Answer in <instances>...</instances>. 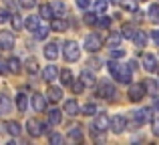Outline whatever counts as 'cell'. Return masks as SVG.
<instances>
[{"label":"cell","instance_id":"cell-46","mask_svg":"<svg viewBox=\"0 0 159 145\" xmlns=\"http://www.w3.org/2000/svg\"><path fill=\"white\" fill-rule=\"evenodd\" d=\"M8 16H10V14H8V12L4 10V8H0V24L8 22Z\"/></svg>","mask_w":159,"mask_h":145},{"label":"cell","instance_id":"cell-25","mask_svg":"<svg viewBox=\"0 0 159 145\" xmlns=\"http://www.w3.org/2000/svg\"><path fill=\"white\" fill-rule=\"evenodd\" d=\"M26 71L30 73V75H34V73H39V61L34 59V57H30V59L26 61Z\"/></svg>","mask_w":159,"mask_h":145},{"label":"cell","instance_id":"cell-34","mask_svg":"<svg viewBox=\"0 0 159 145\" xmlns=\"http://www.w3.org/2000/svg\"><path fill=\"white\" fill-rule=\"evenodd\" d=\"M52 16H57V14H61V12H65V4L61 2V0H57V2L52 4Z\"/></svg>","mask_w":159,"mask_h":145},{"label":"cell","instance_id":"cell-18","mask_svg":"<svg viewBox=\"0 0 159 145\" xmlns=\"http://www.w3.org/2000/svg\"><path fill=\"white\" fill-rule=\"evenodd\" d=\"M155 67H157L155 57H153V55H145L143 57V69H145V71H149V73H153V71H155Z\"/></svg>","mask_w":159,"mask_h":145},{"label":"cell","instance_id":"cell-5","mask_svg":"<svg viewBox=\"0 0 159 145\" xmlns=\"http://www.w3.org/2000/svg\"><path fill=\"white\" fill-rule=\"evenodd\" d=\"M85 48L89 52H97L99 48H101V39H99L97 34H89L85 39Z\"/></svg>","mask_w":159,"mask_h":145},{"label":"cell","instance_id":"cell-50","mask_svg":"<svg viewBox=\"0 0 159 145\" xmlns=\"http://www.w3.org/2000/svg\"><path fill=\"white\" fill-rule=\"evenodd\" d=\"M151 39L155 40V44H159V30H153L151 32Z\"/></svg>","mask_w":159,"mask_h":145},{"label":"cell","instance_id":"cell-10","mask_svg":"<svg viewBox=\"0 0 159 145\" xmlns=\"http://www.w3.org/2000/svg\"><path fill=\"white\" fill-rule=\"evenodd\" d=\"M95 129L97 131H109V117L105 113H101V115H97V119H95Z\"/></svg>","mask_w":159,"mask_h":145},{"label":"cell","instance_id":"cell-19","mask_svg":"<svg viewBox=\"0 0 159 145\" xmlns=\"http://www.w3.org/2000/svg\"><path fill=\"white\" fill-rule=\"evenodd\" d=\"M79 111H81V107H79V103L77 101H65V113H69V115H77Z\"/></svg>","mask_w":159,"mask_h":145},{"label":"cell","instance_id":"cell-16","mask_svg":"<svg viewBox=\"0 0 159 145\" xmlns=\"http://www.w3.org/2000/svg\"><path fill=\"white\" fill-rule=\"evenodd\" d=\"M32 32H34V36H36L39 40H43L44 36H48V32H51V26H48V24H36V28H34Z\"/></svg>","mask_w":159,"mask_h":145},{"label":"cell","instance_id":"cell-14","mask_svg":"<svg viewBox=\"0 0 159 145\" xmlns=\"http://www.w3.org/2000/svg\"><path fill=\"white\" fill-rule=\"evenodd\" d=\"M12 111V101L6 95H0V115H6Z\"/></svg>","mask_w":159,"mask_h":145},{"label":"cell","instance_id":"cell-22","mask_svg":"<svg viewBox=\"0 0 159 145\" xmlns=\"http://www.w3.org/2000/svg\"><path fill=\"white\" fill-rule=\"evenodd\" d=\"M121 40H123L121 32H113V34L107 39V44H109V48H113V47H119V44H121Z\"/></svg>","mask_w":159,"mask_h":145},{"label":"cell","instance_id":"cell-1","mask_svg":"<svg viewBox=\"0 0 159 145\" xmlns=\"http://www.w3.org/2000/svg\"><path fill=\"white\" fill-rule=\"evenodd\" d=\"M109 71H111L115 81L123 83V85H129V83H131V69L125 67V65H119V63H115V61L111 59L109 61Z\"/></svg>","mask_w":159,"mask_h":145},{"label":"cell","instance_id":"cell-17","mask_svg":"<svg viewBox=\"0 0 159 145\" xmlns=\"http://www.w3.org/2000/svg\"><path fill=\"white\" fill-rule=\"evenodd\" d=\"M133 40H135V44H137L139 48H145V44H147V32L135 30V34H133Z\"/></svg>","mask_w":159,"mask_h":145},{"label":"cell","instance_id":"cell-30","mask_svg":"<svg viewBox=\"0 0 159 145\" xmlns=\"http://www.w3.org/2000/svg\"><path fill=\"white\" fill-rule=\"evenodd\" d=\"M149 18H151L153 22H157V24H159V6H157V4L149 6Z\"/></svg>","mask_w":159,"mask_h":145},{"label":"cell","instance_id":"cell-36","mask_svg":"<svg viewBox=\"0 0 159 145\" xmlns=\"http://www.w3.org/2000/svg\"><path fill=\"white\" fill-rule=\"evenodd\" d=\"M107 6H109L107 0H97V2H95V10H97V12H105Z\"/></svg>","mask_w":159,"mask_h":145},{"label":"cell","instance_id":"cell-48","mask_svg":"<svg viewBox=\"0 0 159 145\" xmlns=\"http://www.w3.org/2000/svg\"><path fill=\"white\" fill-rule=\"evenodd\" d=\"M89 4H91V0H77V6H81V8H89Z\"/></svg>","mask_w":159,"mask_h":145},{"label":"cell","instance_id":"cell-11","mask_svg":"<svg viewBox=\"0 0 159 145\" xmlns=\"http://www.w3.org/2000/svg\"><path fill=\"white\" fill-rule=\"evenodd\" d=\"M133 119H135V125H143V123L149 119V109H139V111H133Z\"/></svg>","mask_w":159,"mask_h":145},{"label":"cell","instance_id":"cell-15","mask_svg":"<svg viewBox=\"0 0 159 145\" xmlns=\"http://www.w3.org/2000/svg\"><path fill=\"white\" fill-rule=\"evenodd\" d=\"M44 57L47 59H51V61H54L58 57V47H57V43H48L47 47H44Z\"/></svg>","mask_w":159,"mask_h":145},{"label":"cell","instance_id":"cell-44","mask_svg":"<svg viewBox=\"0 0 159 145\" xmlns=\"http://www.w3.org/2000/svg\"><path fill=\"white\" fill-rule=\"evenodd\" d=\"M89 67L93 69V71H97V69L103 67V65H101V61H99V59H91V61H89Z\"/></svg>","mask_w":159,"mask_h":145},{"label":"cell","instance_id":"cell-7","mask_svg":"<svg viewBox=\"0 0 159 145\" xmlns=\"http://www.w3.org/2000/svg\"><path fill=\"white\" fill-rule=\"evenodd\" d=\"M26 129H28V133H30L32 137H40V135H43V123H39L36 119H28Z\"/></svg>","mask_w":159,"mask_h":145},{"label":"cell","instance_id":"cell-32","mask_svg":"<svg viewBox=\"0 0 159 145\" xmlns=\"http://www.w3.org/2000/svg\"><path fill=\"white\" fill-rule=\"evenodd\" d=\"M123 57H125V51H123V48H119V47H113V48H111V59H113V61L123 59Z\"/></svg>","mask_w":159,"mask_h":145},{"label":"cell","instance_id":"cell-33","mask_svg":"<svg viewBox=\"0 0 159 145\" xmlns=\"http://www.w3.org/2000/svg\"><path fill=\"white\" fill-rule=\"evenodd\" d=\"M40 16H44V18H52V8H51V4H43V6H40Z\"/></svg>","mask_w":159,"mask_h":145},{"label":"cell","instance_id":"cell-24","mask_svg":"<svg viewBox=\"0 0 159 145\" xmlns=\"http://www.w3.org/2000/svg\"><path fill=\"white\" fill-rule=\"evenodd\" d=\"M81 81H83V85H95V83H97V79H95V75L91 73V71H83Z\"/></svg>","mask_w":159,"mask_h":145},{"label":"cell","instance_id":"cell-53","mask_svg":"<svg viewBox=\"0 0 159 145\" xmlns=\"http://www.w3.org/2000/svg\"><path fill=\"white\" fill-rule=\"evenodd\" d=\"M141 2H145V0H141Z\"/></svg>","mask_w":159,"mask_h":145},{"label":"cell","instance_id":"cell-45","mask_svg":"<svg viewBox=\"0 0 159 145\" xmlns=\"http://www.w3.org/2000/svg\"><path fill=\"white\" fill-rule=\"evenodd\" d=\"M97 24H101L103 28H107L109 24H111V18H109V16H103V18H97Z\"/></svg>","mask_w":159,"mask_h":145},{"label":"cell","instance_id":"cell-49","mask_svg":"<svg viewBox=\"0 0 159 145\" xmlns=\"http://www.w3.org/2000/svg\"><path fill=\"white\" fill-rule=\"evenodd\" d=\"M6 73H8L6 63H4V61H0V75H6Z\"/></svg>","mask_w":159,"mask_h":145},{"label":"cell","instance_id":"cell-6","mask_svg":"<svg viewBox=\"0 0 159 145\" xmlns=\"http://www.w3.org/2000/svg\"><path fill=\"white\" fill-rule=\"evenodd\" d=\"M99 95H101V97H105V99H113L117 95V91H115V87H113L109 81H103L101 87H99Z\"/></svg>","mask_w":159,"mask_h":145},{"label":"cell","instance_id":"cell-27","mask_svg":"<svg viewBox=\"0 0 159 145\" xmlns=\"http://www.w3.org/2000/svg\"><path fill=\"white\" fill-rule=\"evenodd\" d=\"M61 111H58V109H52L51 111V113H48V121H51L52 123V125H61Z\"/></svg>","mask_w":159,"mask_h":145},{"label":"cell","instance_id":"cell-3","mask_svg":"<svg viewBox=\"0 0 159 145\" xmlns=\"http://www.w3.org/2000/svg\"><path fill=\"white\" fill-rule=\"evenodd\" d=\"M145 85L143 83H137V85H131V89H129V99H131L133 103H139L141 99L145 97Z\"/></svg>","mask_w":159,"mask_h":145},{"label":"cell","instance_id":"cell-41","mask_svg":"<svg viewBox=\"0 0 159 145\" xmlns=\"http://www.w3.org/2000/svg\"><path fill=\"white\" fill-rule=\"evenodd\" d=\"M123 8H125V10H129V12H135L137 10L135 2H131V0H123Z\"/></svg>","mask_w":159,"mask_h":145},{"label":"cell","instance_id":"cell-21","mask_svg":"<svg viewBox=\"0 0 159 145\" xmlns=\"http://www.w3.org/2000/svg\"><path fill=\"white\" fill-rule=\"evenodd\" d=\"M69 139H70L73 143H77V141H83L81 127H70V131H69Z\"/></svg>","mask_w":159,"mask_h":145},{"label":"cell","instance_id":"cell-38","mask_svg":"<svg viewBox=\"0 0 159 145\" xmlns=\"http://www.w3.org/2000/svg\"><path fill=\"white\" fill-rule=\"evenodd\" d=\"M133 34H135V30H133L131 26H123V30H121V36H123V39H133Z\"/></svg>","mask_w":159,"mask_h":145},{"label":"cell","instance_id":"cell-51","mask_svg":"<svg viewBox=\"0 0 159 145\" xmlns=\"http://www.w3.org/2000/svg\"><path fill=\"white\" fill-rule=\"evenodd\" d=\"M2 131H6V123H2V121H0V133H2Z\"/></svg>","mask_w":159,"mask_h":145},{"label":"cell","instance_id":"cell-31","mask_svg":"<svg viewBox=\"0 0 159 145\" xmlns=\"http://www.w3.org/2000/svg\"><path fill=\"white\" fill-rule=\"evenodd\" d=\"M36 24H39V18H36V16H28V18L24 20V26H26L28 30H34Z\"/></svg>","mask_w":159,"mask_h":145},{"label":"cell","instance_id":"cell-26","mask_svg":"<svg viewBox=\"0 0 159 145\" xmlns=\"http://www.w3.org/2000/svg\"><path fill=\"white\" fill-rule=\"evenodd\" d=\"M6 65H8V71H12L14 75H16V73H20V61L16 59V57H12V59L8 61Z\"/></svg>","mask_w":159,"mask_h":145},{"label":"cell","instance_id":"cell-4","mask_svg":"<svg viewBox=\"0 0 159 145\" xmlns=\"http://www.w3.org/2000/svg\"><path fill=\"white\" fill-rule=\"evenodd\" d=\"M109 125H111V129L115 131V133H123L125 127H127V119H125L123 115H115V117L109 121Z\"/></svg>","mask_w":159,"mask_h":145},{"label":"cell","instance_id":"cell-28","mask_svg":"<svg viewBox=\"0 0 159 145\" xmlns=\"http://www.w3.org/2000/svg\"><path fill=\"white\" fill-rule=\"evenodd\" d=\"M58 75H61V83H62V85H70V81H73V73H70L69 69L61 71Z\"/></svg>","mask_w":159,"mask_h":145},{"label":"cell","instance_id":"cell-12","mask_svg":"<svg viewBox=\"0 0 159 145\" xmlns=\"http://www.w3.org/2000/svg\"><path fill=\"white\" fill-rule=\"evenodd\" d=\"M47 97H48V101H52V103H57V101H61V97H62V91H61V87H48L47 89Z\"/></svg>","mask_w":159,"mask_h":145},{"label":"cell","instance_id":"cell-39","mask_svg":"<svg viewBox=\"0 0 159 145\" xmlns=\"http://www.w3.org/2000/svg\"><path fill=\"white\" fill-rule=\"evenodd\" d=\"M85 24H87V26H95V24H97V16L91 14V12L85 14Z\"/></svg>","mask_w":159,"mask_h":145},{"label":"cell","instance_id":"cell-40","mask_svg":"<svg viewBox=\"0 0 159 145\" xmlns=\"http://www.w3.org/2000/svg\"><path fill=\"white\" fill-rule=\"evenodd\" d=\"M12 26H14V30H20V26H22V20L18 14H12Z\"/></svg>","mask_w":159,"mask_h":145},{"label":"cell","instance_id":"cell-35","mask_svg":"<svg viewBox=\"0 0 159 145\" xmlns=\"http://www.w3.org/2000/svg\"><path fill=\"white\" fill-rule=\"evenodd\" d=\"M70 83H73V81H70ZM70 89H73L75 95H81L83 91H85V85H83V81H77V83H73V85H70Z\"/></svg>","mask_w":159,"mask_h":145},{"label":"cell","instance_id":"cell-2","mask_svg":"<svg viewBox=\"0 0 159 145\" xmlns=\"http://www.w3.org/2000/svg\"><path fill=\"white\" fill-rule=\"evenodd\" d=\"M62 55H65V59L69 61V63H75V61H79V57H81L79 44L75 43V40H66V43H65V48H62Z\"/></svg>","mask_w":159,"mask_h":145},{"label":"cell","instance_id":"cell-9","mask_svg":"<svg viewBox=\"0 0 159 145\" xmlns=\"http://www.w3.org/2000/svg\"><path fill=\"white\" fill-rule=\"evenodd\" d=\"M14 47V36L10 32H0V48L2 51H8V48Z\"/></svg>","mask_w":159,"mask_h":145},{"label":"cell","instance_id":"cell-47","mask_svg":"<svg viewBox=\"0 0 159 145\" xmlns=\"http://www.w3.org/2000/svg\"><path fill=\"white\" fill-rule=\"evenodd\" d=\"M151 127H153V129H151V131H153V133H155V135H157V137H159V117H157V119H153V123H151Z\"/></svg>","mask_w":159,"mask_h":145},{"label":"cell","instance_id":"cell-52","mask_svg":"<svg viewBox=\"0 0 159 145\" xmlns=\"http://www.w3.org/2000/svg\"><path fill=\"white\" fill-rule=\"evenodd\" d=\"M155 109H157V111H159V97H157V99H155Z\"/></svg>","mask_w":159,"mask_h":145},{"label":"cell","instance_id":"cell-20","mask_svg":"<svg viewBox=\"0 0 159 145\" xmlns=\"http://www.w3.org/2000/svg\"><path fill=\"white\" fill-rule=\"evenodd\" d=\"M51 28H52V30H57V32H65L66 28H69V22L62 20V18H54L52 24H51Z\"/></svg>","mask_w":159,"mask_h":145},{"label":"cell","instance_id":"cell-29","mask_svg":"<svg viewBox=\"0 0 159 145\" xmlns=\"http://www.w3.org/2000/svg\"><path fill=\"white\" fill-rule=\"evenodd\" d=\"M6 131H8L10 135H14V137H16V135H20V125H18L16 121H12V123H8V125H6Z\"/></svg>","mask_w":159,"mask_h":145},{"label":"cell","instance_id":"cell-8","mask_svg":"<svg viewBox=\"0 0 159 145\" xmlns=\"http://www.w3.org/2000/svg\"><path fill=\"white\" fill-rule=\"evenodd\" d=\"M32 107H34V111L43 113V111L47 109V99H44V95H40V93L32 95Z\"/></svg>","mask_w":159,"mask_h":145},{"label":"cell","instance_id":"cell-42","mask_svg":"<svg viewBox=\"0 0 159 145\" xmlns=\"http://www.w3.org/2000/svg\"><path fill=\"white\" fill-rule=\"evenodd\" d=\"M62 141H65V139H62L61 133H52V135H51V143H52V145H61Z\"/></svg>","mask_w":159,"mask_h":145},{"label":"cell","instance_id":"cell-23","mask_svg":"<svg viewBox=\"0 0 159 145\" xmlns=\"http://www.w3.org/2000/svg\"><path fill=\"white\" fill-rule=\"evenodd\" d=\"M16 107H18V111H22V113H24V111L28 109L26 95H22V93H20V95H16Z\"/></svg>","mask_w":159,"mask_h":145},{"label":"cell","instance_id":"cell-37","mask_svg":"<svg viewBox=\"0 0 159 145\" xmlns=\"http://www.w3.org/2000/svg\"><path fill=\"white\" fill-rule=\"evenodd\" d=\"M83 113H85V115H95V113H97V107H95L93 103H87V105L83 107Z\"/></svg>","mask_w":159,"mask_h":145},{"label":"cell","instance_id":"cell-13","mask_svg":"<svg viewBox=\"0 0 159 145\" xmlns=\"http://www.w3.org/2000/svg\"><path fill=\"white\" fill-rule=\"evenodd\" d=\"M44 81H57V77H58V69L54 67V65H47V67H44Z\"/></svg>","mask_w":159,"mask_h":145},{"label":"cell","instance_id":"cell-43","mask_svg":"<svg viewBox=\"0 0 159 145\" xmlns=\"http://www.w3.org/2000/svg\"><path fill=\"white\" fill-rule=\"evenodd\" d=\"M22 8H34L36 6V0H18Z\"/></svg>","mask_w":159,"mask_h":145}]
</instances>
